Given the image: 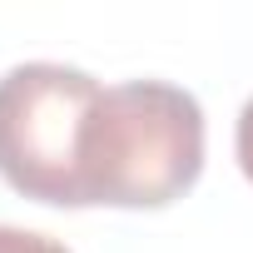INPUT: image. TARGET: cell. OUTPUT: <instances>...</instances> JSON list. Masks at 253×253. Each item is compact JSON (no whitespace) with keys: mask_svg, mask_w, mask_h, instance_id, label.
I'll use <instances>...</instances> for the list:
<instances>
[{"mask_svg":"<svg viewBox=\"0 0 253 253\" xmlns=\"http://www.w3.org/2000/svg\"><path fill=\"white\" fill-rule=\"evenodd\" d=\"M84 209H164L204 174V109L169 80L104 84L84 124Z\"/></svg>","mask_w":253,"mask_h":253,"instance_id":"obj_1","label":"cell"},{"mask_svg":"<svg viewBox=\"0 0 253 253\" xmlns=\"http://www.w3.org/2000/svg\"><path fill=\"white\" fill-rule=\"evenodd\" d=\"M99 80L75 65L30 60L0 75V179L50 209H84V124Z\"/></svg>","mask_w":253,"mask_h":253,"instance_id":"obj_2","label":"cell"},{"mask_svg":"<svg viewBox=\"0 0 253 253\" xmlns=\"http://www.w3.org/2000/svg\"><path fill=\"white\" fill-rule=\"evenodd\" d=\"M0 253H70L60 238L35 233V228H15V223H0Z\"/></svg>","mask_w":253,"mask_h":253,"instance_id":"obj_3","label":"cell"},{"mask_svg":"<svg viewBox=\"0 0 253 253\" xmlns=\"http://www.w3.org/2000/svg\"><path fill=\"white\" fill-rule=\"evenodd\" d=\"M233 154H238L243 179L253 184V99H248V104H243V114H238V129H233Z\"/></svg>","mask_w":253,"mask_h":253,"instance_id":"obj_4","label":"cell"}]
</instances>
